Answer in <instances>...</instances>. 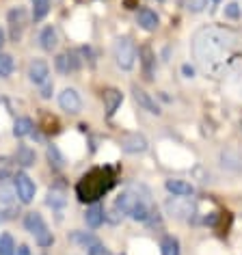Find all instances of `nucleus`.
<instances>
[{
	"mask_svg": "<svg viewBox=\"0 0 242 255\" xmlns=\"http://www.w3.org/2000/svg\"><path fill=\"white\" fill-rule=\"evenodd\" d=\"M193 54L210 78H234L242 74V33L221 24L203 26L193 35Z\"/></svg>",
	"mask_w": 242,
	"mask_h": 255,
	"instance_id": "f257e3e1",
	"label": "nucleus"
},
{
	"mask_svg": "<svg viewBox=\"0 0 242 255\" xmlns=\"http://www.w3.org/2000/svg\"><path fill=\"white\" fill-rule=\"evenodd\" d=\"M113 186V173L108 169H93L82 177L76 186V195L85 203H95Z\"/></svg>",
	"mask_w": 242,
	"mask_h": 255,
	"instance_id": "f03ea898",
	"label": "nucleus"
},
{
	"mask_svg": "<svg viewBox=\"0 0 242 255\" xmlns=\"http://www.w3.org/2000/svg\"><path fill=\"white\" fill-rule=\"evenodd\" d=\"M113 54H115V63H117V67L125 69V72L134 67V63H136V46L128 39V37H121V39L115 41Z\"/></svg>",
	"mask_w": 242,
	"mask_h": 255,
	"instance_id": "7ed1b4c3",
	"label": "nucleus"
},
{
	"mask_svg": "<svg viewBox=\"0 0 242 255\" xmlns=\"http://www.w3.org/2000/svg\"><path fill=\"white\" fill-rule=\"evenodd\" d=\"M24 225H26V229L35 236V240L39 242L41 247H50L54 242L52 232H48V225H46V221L41 219L39 212H28L26 219H24Z\"/></svg>",
	"mask_w": 242,
	"mask_h": 255,
	"instance_id": "20e7f679",
	"label": "nucleus"
},
{
	"mask_svg": "<svg viewBox=\"0 0 242 255\" xmlns=\"http://www.w3.org/2000/svg\"><path fill=\"white\" fill-rule=\"evenodd\" d=\"M164 208H167V214L173 219H190L195 214V203L188 197H173L167 201Z\"/></svg>",
	"mask_w": 242,
	"mask_h": 255,
	"instance_id": "39448f33",
	"label": "nucleus"
},
{
	"mask_svg": "<svg viewBox=\"0 0 242 255\" xmlns=\"http://www.w3.org/2000/svg\"><path fill=\"white\" fill-rule=\"evenodd\" d=\"M15 195H17V199H20L22 203H30L35 199V182L30 180V177L26 173H17L15 175Z\"/></svg>",
	"mask_w": 242,
	"mask_h": 255,
	"instance_id": "423d86ee",
	"label": "nucleus"
},
{
	"mask_svg": "<svg viewBox=\"0 0 242 255\" xmlns=\"http://www.w3.org/2000/svg\"><path fill=\"white\" fill-rule=\"evenodd\" d=\"M147 147H149L147 138L138 134V132H132V134H125L121 138V149L125 154H143V151H147Z\"/></svg>",
	"mask_w": 242,
	"mask_h": 255,
	"instance_id": "0eeeda50",
	"label": "nucleus"
},
{
	"mask_svg": "<svg viewBox=\"0 0 242 255\" xmlns=\"http://www.w3.org/2000/svg\"><path fill=\"white\" fill-rule=\"evenodd\" d=\"M59 106L63 108L65 113L69 115H76V113H80V108H82V100H80V95L76 89H65L61 95H59Z\"/></svg>",
	"mask_w": 242,
	"mask_h": 255,
	"instance_id": "6e6552de",
	"label": "nucleus"
},
{
	"mask_svg": "<svg viewBox=\"0 0 242 255\" xmlns=\"http://www.w3.org/2000/svg\"><path fill=\"white\" fill-rule=\"evenodd\" d=\"M28 78L35 82V85H43V82H48L50 80V67H48V63L46 61H41V59H35L33 63L28 65Z\"/></svg>",
	"mask_w": 242,
	"mask_h": 255,
	"instance_id": "1a4fd4ad",
	"label": "nucleus"
},
{
	"mask_svg": "<svg viewBox=\"0 0 242 255\" xmlns=\"http://www.w3.org/2000/svg\"><path fill=\"white\" fill-rule=\"evenodd\" d=\"M136 22H138V26H141L143 30H147V33H154V30L158 28V24H160V20H158V15H156V11H151V9H141L136 13Z\"/></svg>",
	"mask_w": 242,
	"mask_h": 255,
	"instance_id": "9d476101",
	"label": "nucleus"
},
{
	"mask_svg": "<svg viewBox=\"0 0 242 255\" xmlns=\"http://www.w3.org/2000/svg\"><path fill=\"white\" fill-rule=\"evenodd\" d=\"M164 188L173 197H190L195 193V186L186 180H167L164 182Z\"/></svg>",
	"mask_w": 242,
	"mask_h": 255,
	"instance_id": "9b49d317",
	"label": "nucleus"
},
{
	"mask_svg": "<svg viewBox=\"0 0 242 255\" xmlns=\"http://www.w3.org/2000/svg\"><path fill=\"white\" fill-rule=\"evenodd\" d=\"M9 24H11V37H13V39H20L24 24H26V11H24L22 7L13 9L9 13Z\"/></svg>",
	"mask_w": 242,
	"mask_h": 255,
	"instance_id": "f8f14e48",
	"label": "nucleus"
},
{
	"mask_svg": "<svg viewBox=\"0 0 242 255\" xmlns=\"http://www.w3.org/2000/svg\"><path fill=\"white\" fill-rule=\"evenodd\" d=\"M134 100L138 102V106L141 108H145L147 113H151V115H160L162 111H160V106L156 104V100L151 98V95L147 93V91H143V89H134Z\"/></svg>",
	"mask_w": 242,
	"mask_h": 255,
	"instance_id": "ddd939ff",
	"label": "nucleus"
},
{
	"mask_svg": "<svg viewBox=\"0 0 242 255\" xmlns=\"http://www.w3.org/2000/svg\"><path fill=\"white\" fill-rule=\"evenodd\" d=\"M80 67V61L76 59L74 52H63L56 56V69H59L61 74H69V72H76V69Z\"/></svg>",
	"mask_w": 242,
	"mask_h": 255,
	"instance_id": "4468645a",
	"label": "nucleus"
},
{
	"mask_svg": "<svg viewBox=\"0 0 242 255\" xmlns=\"http://www.w3.org/2000/svg\"><path fill=\"white\" fill-rule=\"evenodd\" d=\"M121 102H123V93L117 91V89H106V91H104V106H106V115H108V117H113V115L117 113V108L121 106Z\"/></svg>",
	"mask_w": 242,
	"mask_h": 255,
	"instance_id": "2eb2a0df",
	"label": "nucleus"
},
{
	"mask_svg": "<svg viewBox=\"0 0 242 255\" xmlns=\"http://www.w3.org/2000/svg\"><path fill=\"white\" fill-rule=\"evenodd\" d=\"M221 164L229 171H242V156L234 149H225L221 151Z\"/></svg>",
	"mask_w": 242,
	"mask_h": 255,
	"instance_id": "dca6fc26",
	"label": "nucleus"
},
{
	"mask_svg": "<svg viewBox=\"0 0 242 255\" xmlns=\"http://www.w3.org/2000/svg\"><path fill=\"white\" fill-rule=\"evenodd\" d=\"M104 219H106V212H104V208H102L100 203H93V206L87 210V214H85V221H87L89 227H100L102 223H104Z\"/></svg>",
	"mask_w": 242,
	"mask_h": 255,
	"instance_id": "f3484780",
	"label": "nucleus"
},
{
	"mask_svg": "<svg viewBox=\"0 0 242 255\" xmlns=\"http://www.w3.org/2000/svg\"><path fill=\"white\" fill-rule=\"evenodd\" d=\"M56 43H59V39H56V30L52 28V26H46L39 33V46L43 48V50H54L56 48Z\"/></svg>",
	"mask_w": 242,
	"mask_h": 255,
	"instance_id": "a211bd4d",
	"label": "nucleus"
},
{
	"mask_svg": "<svg viewBox=\"0 0 242 255\" xmlns=\"http://www.w3.org/2000/svg\"><path fill=\"white\" fill-rule=\"evenodd\" d=\"M15 162L22 164V167H30V164H35V151L26 147V145H22V147H17L15 151Z\"/></svg>",
	"mask_w": 242,
	"mask_h": 255,
	"instance_id": "6ab92c4d",
	"label": "nucleus"
},
{
	"mask_svg": "<svg viewBox=\"0 0 242 255\" xmlns=\"http://www.w3.org/2000/svg\"><path fill=\"white\" fill-rule=\"evenodd\" d=\"M30 132H33V121H30L28 117H20L15 121V126H13V134L15 136H28Z\"/></svg>",
	"mask_w": 242,
	"mask_h": 255,
	"instance_id": "aec40b11",
	"label": "nucleus"
},
{
	"mask_svg": "<svg viewBox=\"0 0 242 255\" xmlns=\"http://www.w3.org/2000/svg\"><path fill=\"white\" fill-rule=\"evenodd\" d=\"M160 247H162V255H180V242L173 236H164Z\"/></svg>",
	"mask_w": 242,
	"mask_h": 255,
	"instance_id": "412c9836",
	"label": "nucleus"
},
{
	"mask_svg": "<svg viewBox=\"0 0 242 255\" xmlns=\"http://www.w3.org/2000/svg\"><path fill=\"white\" fill-rule=\"evenodd\" d=\"M65 201H67L65 193H63L61 188H52L48 193V206L50 208H63V206H65Z\"/></svg>",
	"mask_w": 242,
	"mask_h": 255,
	"instance_id": "4be33fe9",
	"label": "nucleus"
},
{
	"mask_svg": "<svg viewBox=\"0 0 242 255\" xmlns=\"http://www.w3.org/2000/svg\"><path fill=\"white\" fill-rule=\"evenodd\" d=\"M15 63H13V56L11 54H0V78H7L13 72Z\"/></svg>",
	"mask_w": 242,
	"mask_h": 255,
	"instance_id": "5701e85b",
	"label": "nucleus"
},
{
	"mask_svg": "<svg viewBox=\"0 0 242 255\" xmlns=\"http://www.w3.org/2000/svg\"><path fill=\"white\" fill-rule=\"evenodd\" d=\"M50 11V0H33V17L35 20H43Z\"/></svg>",
	"mask_w": 242,
	"mask_h": 255,
	"instance_id": "b1692460",
	"label": "nucleus"
},
{
	"mask_svg": "<svg viewBox=\"0 0 242 255\" xmlns=\"http://www.w3.org/2000/svg\"><path fill=\"white\" fill-rule=\"evenodd\" d=\"M0 255H15V242L9 234L0 236Z\"/></svg>",
	"mask_w": 242,
	"mask_h": 255,
	"instance_id": "393cba45",
	"label": "nucleus"
},
{
	"mask_svg": "<svg viewBox=\"0 0 242 255\" xmlns=\"http://www.w3.org/2000/svg\"><path fill=\"white\" fill-rule=\"evenodd\" d=\"M11 171H13V164H11L9 158H0V182L7 180L11 175Z\"/></svg>",
	"mask_w": 242,
	"mask_h": 255,
	"instance_id": "a878e982",
	"label": "nucleus"
},
{
	"mask_svg": "<svg viewBox=\"0 0 242 255\" xmlns=\"http://www.w3.org/2000/svg\"><path fill=\"white\" fill-rule=\"evenodd\" d=\"M48 158H50V164L54 162L56 169H63V164H65V160H63V156L59 154V149H56V147H50L48 149Z\"/></svg>",
	"mask_w": 242,
	"mask_h": 255,
	"instance_id": "bb28decb",
	"label": "nucleus"
},
{
	"mask_svg": "<svg viewBox=\"0 0 242 255\" xmlns=\"http://www.w3.org/2000/svg\"><path fill=\"white\" fill-rule=\"evenodd\" d=\"M206 7H208V0H186V9L193 11V13H201Z\"/></svg>",
	"mask_w": 242,
	"mask_h": 255,
	"instance_id": "cd10ccee",
	"label": "nucleus"
},
{
	"mask_svg": "<svg viewBox=\"0 0 242 255\" xmlns=\"http://www.w3.org/2000/svg\"><path fill=\"white\" fill-rule=\"evenodd\" d=\"M89 255H113L111 251H108L106 247H102L100 242L98 245H93V247H89Z\"/></svg>",
	"mask_w": 242,
	"mask_h": 255,
	"instance_id": "c85d7f7f",
	"label": "nucleus"
},
{
	"mask_svg": "<svg viewBox=\"0 0 242 255\" xmlns=\"http://www.w3.org/2000/svg\"><path fill=\"white\" fill-rule=\"evenodd\" d=\"M225 15H227V17H232V20H236V17L240 15V9H238V4H236V2H229L227 7H225Z\"/></svg>",
	"mask_w": 242,
	"mask_h": 255,
	"instance_id": "c756f323",
	"label": "nucleus"
},
{
	"mask_svg": "<svg viewBox=\"0 0 242 255\" xmlns=\"http://www.w3.org/2000/svg\"><path fill=\"white\" fill-rule=\"evenodd\" d=\"M50 93H52V82H43L41 85V98H50Z\"/></svg>",
	"mask_w": 242,
	"mask_h": 255,
	"instance_id": "7c9ffc66",
	"label": "nucleus"
},
{
	"mask_svg": "<svg viewBox=\"0 0 242 255\" xmlns=\"http://www.w3.org/2000/svg\"><path fill=\"white\" fill-rule=\"evenodd\" d=\"M15 255H30V249L26 245H22V247L15 249Z\"/></svg>",
	"mask_w": 242,
	"mask_h": 255,
	"instance_id": "2f4dec72",
	"label": "nucleus"
},
{
	"mask_svg": "<svg viewBox=\"0 0 242 255\" xmlns=\"http://www.w3.org/2000/svg\"><path fill=\"white\" fill-rule=\"evenodd\" d=\"M182 72H184V76H186V78H193V76H195V69L190 67V65H184Z\"/></svg>",
	"mask_w": 242,
	"mask_h": 255,
	"instance_id": "473e14b6",
	"label": "nucleus"
},
{
	"mask_svg": "<svg viewBox=\"0 0 242 255\" xmlns=\"http://www.w3.org/2000/svg\"><path fill=\"white\" fill-rule=\"evenodd\" d=\"M2 43H4V33H2V28H0V48H2Z\"/></svg>",
	"mask_w": 242,
	"mask_h": 255,
	"instance_id": "72a5a7b5",
	"label": "nucleus"
},
{
	"mask_svg": "<svg viewBox=\"0 0 242 255\" xmlns=\"http://www.w3.org/2000/svg\"><path fill=\"white\" fill-rule=\"evenodd\" d=\"M212 2H221V0H212Z\"/></svg>",
	"mask_w": 242,
	"mask_h": 255,
	"instance_id": "f704fd0d",
	"label": "nucleus"
},
{
	"mask_svg": "<svg viewBox=\"0 0 242 255\" xmlns=\"http://www.w3.org/2000/svg\"><path fill=\"white\" fill-rule=\"evenodd\" d=\"M240 128H242V124H240Z\"/></svg>",
	"mask_w": 242,
	"mask_h": 255,
	"instance_id": "c9c22d12",
	"label": "nucleus"
}]
</instances>
